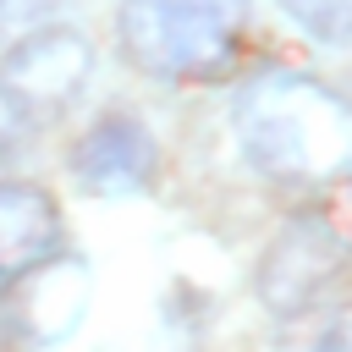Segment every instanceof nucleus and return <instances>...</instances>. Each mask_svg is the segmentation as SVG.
<instances>
[{
	"label": "nucleus",
	"mask_w": 352,
	"mask_h": 352,
	"mask_svg": "<svg viewBox=\"0 0 352 352\" xmlns=\"http://www.w3.org/2000/svg\"><path fill=\"white\" fill-rule=\"evenodd\" d=\"M11 286H16L11 319H16V330H22L28 341H38V346L66 341V336L82 324L88 292H94L82 258H44L38 270H28V275L11 280Z\"/></svg>",
	"instance_id": "nucleus-5"
},
{
	"label": "nucleus",
	"mask_w": 352,
	"mask_h": 352,
	"mask_svg": "<svg viewBox=\"0 0 352 352\" xmlns=\"http://www.w3.org/2000/svg\"><path fill=\"white\" fill-rule=\"evenodd\" d=\"M231 121L258 176L330 182L352 165V104L308 72H258L236 94Z\"/></svg>",
	"instance_id": "nucleus-1"
},
{
	"label": "nucleus",
	"mask_w": 352,
	"mask_h": 352,
	"mask_svg": "<svg viewBox=\"0 0 352 352\" xmlns=\"http://www.w3.org/2000/svg\"><path fill=\"white\" fill-rule=\"evenodd\" d=\"M248 0H121L116 33L138 72L165 82H204L231 66Z\"/></svg>",
	"instance_id": "nucleus-2"
},
{
	"label": "nucleus",
	"mask_w": 352,
	"mask_h": 352,
	"mask_svg": "<svg viewBox=\"0 0 352 352\" xmlns=\"http://www.w3.org/2000/svg\"><path fill=\"white\" fill-rule=\"evenodd\" d=\"M160 148L138 116H99L72 143V182L88 198H132L154 182Z\"/></svg>",
	"instance_id": "nucleus-4"
},
{
	"label": "nucleus",
	"mask_w": 352,
	"mask_h": 352,
	"mask_svg": "<svg viewBox=\"0 0 352 352\" xmlns=\"http://www.w3.org/2000/svg\"><path fill=\"white\" fill-rule=\"evenodd\" d=\"M88 77H94V44L60 22L28 28L0 60V88H11L33 116L72 104L88 88Z\"/></svg>",
	"instance_id": "nucleus-3"
},
{
	"label": "nucleus",
	"mask_w": 352,
	"mask_h": 352,
	"mask_svg": "<svg viewBox=\"0 0 352 352\" xmlns=\"http://www.w3.org/2000/svg\"><path fill=\"white\" fill-rule=\"evenodd\" d=\"M60 242V209L44 187L0 182V286L38 270Z\"/></svg>",
	"instance_id": "nucleus-7"
},
{
	"label": "nucleus",
	"mask_w": 352,
	"mask_h": 352,
	"mask_svg": "<svg viewBox=\"0 0 352 352\" xmlns=\"http://www.w3.org/2000/svg\"><path fill=\"white\" fill-rule=\"evenodd\" d=\"M28 126H33V110H28L11 88H0V154H11V148L28 138Z\"/></svg>",
	"instance_id": "nucleus-10"
},
{
	"label": "nucleus",
	"mask_w": 352,
	"mask_h": 352,
	"mask_svg": "<svg viewBox=\"0 0 352 352\" xmlns=\"http://www.w3.org/2000/svg\"><path fill=\"white\" fill-rule=\"evenodd\" d=\"M336 264H341V242H336L319 220H302V226H292V231L270 248V258H264V270H258V292L275 302V314H297V308L314 302V292L336 275Z\"/></svg>",
	"instance_id": "nucleus-6"
},
{
	"label": "nucleus",
	"mask_w": 352,
	"mask_h": 352,
	"mask_svg": "<svg viewBox=\"0 0 352 352\" xmlns=\"http://www.w3.org/2000/svg\"><path fill=\"white\" fill-rule=\"evenodd\" d=\"M280 11L319 44H352V0H280Z\"/></svg>",
	"instance_id": "nucleus-8"
},
{
	"label": "nucleus",
	"mask_w": 352,
	"mask_h": 352,
	"mask_svg": "<svg viewBox=\"0 0 352 352\" xmlns=\"http://www.w3.org/2000/svg\"><path fill=\"white\" fill-rule=\"evenodd\" d=\"M66 6H77V0H0V22L6 28H38V22L60 16Z\"/></svg>",
	"instance_id": "nucleus-9"
}]
</instances>
